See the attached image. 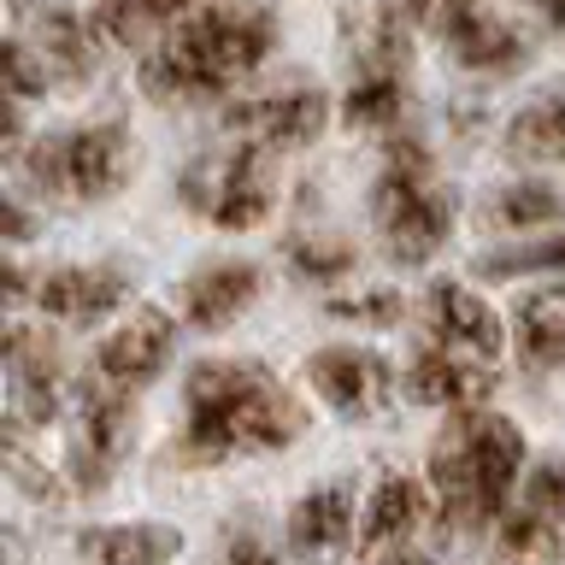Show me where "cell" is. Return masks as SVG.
I'll list each match as a JSON object with an SVG mask.
<instances>
[{"label":"cell","instance_id":"obj_12","mask_svg":"<svg viewBox=\"0 0 565 565\" xmlns=\"http://www.w3.org/2000/svg\"><path fill=\"white\" fill-rule=\"evenodd\" d=\"M300 377H307L318 406H330V413L348 418V424H371V418L388 413V401H401V365L388 360V353L365 348V342L312 348L307 365H300Z\"/></svg>","mask_w":565,"mask_h":565},{"label":"cell","instance_id":"obj_1","mask_svg":"<svg viewBox=\"0 0 565 565\" xmlns=\"http://www.w3.org/2000/svg\"><path fill=\"white\" fill-rule=\"evenodd\" d=\"M312 430L307 401L265 360H189L183 371V418L166 459L177 471H218L230 459L282 454Z\"/></svg>","mask_w":565,"mask_h":565},{"label":"cell","instance_id":"obj_18","mask_svg":"<svg viewBox=\"0 0 565 565\" xmlns=\"http://www.w3.org/2000/svg\"><path fill=\"white\" fill-rule=\"evenodd\" d=\"M265 300V271L254 259H201L177 282V318L194 335H224Z\"/></svg>","mask_w":565,"mask_h":565},{"label":"cell","instance_id":"obj_26","mask_svg":"<svg viewBox=\"0 0 565 565\" xmlns=\"http://www.w3.org/2000/svg\"><path fill=\"white\" fill-rule=\"evenodd\" d=\"M512 353L524 377H565V307L547 295H524L512 307Z\"/></svg>","mask_w":565,"mask_h":565},{"label":"cell","instance_id":"obj_2","mask_svg":"<svg viewBox=\"0 0 565 565\" xmlns=\"http://www.w3.org/2000/svg\"><path fill=\"white\" fill-rule=\"evenodd\" d=\"M271 53H277V12L254 7V0H230V7H206L159 35L136 60V83L159 106L230 100L247 77H259V65Z\"/></svg>","mask_w":565,"mask_h":565},{"label":"cell","instance_id":"obj_27","mask_svg":"<svg viewBox=\"0 0 565 565\" xmlns=\"http://www.w3.org/2000/svg\"><path fill=\"white\" fill-rule=\"evenodd\" d=\"M406 106H413V95H406V77H395V71H353L348 95H342V124L360 136H401L406 130Z\"/></svg>","mask_w":565,"mask_h":565},{"label":"cell","instance_id":"obj_4","mask_svg":"<svg viewBox=\"0 0 565 565\" xmlns=\"http://www.w3.org/2000/svg\"><path fill=\"white\" fill-rule=\"evenodd\" d=\"M371 224H377V247L395 271H424L448 254L459 230V194L441 183L424 136L401 130L383 141V166L371 177Z\"/></svg>","mask_w":565,"mask_h":565},{"label":"cell","instance_id":"obj_14","mask_svg":"<svg viewBox=\"0 0 565 565\" xmlns=\"http://www.w3.org/2000/svg\"><path fill=\"white\" fill-rule=\"evenodd\" d=\"M424 524H436V494L418 471L383 466L360 494V559L365 565H395L418 547Z\"/></svg>","mask_w":565,"mask_h":565},{"label":"cell","instance_id":"obj_6","mask_svg":"<svg viewBox=\"0 0 565 565\" xmlns=\"http://www.w3.org/2000/svg\"><path fill=\"white\" fill-rule=\"evenodd\" d=\"M277 159L247 148V141H230L218 153H201L177 171V201H183L194 218H206L224 236H247L277 212Z\"/></svg>","mask_w":565,"mask_h":565},{"label":"cell","instance_id":"obj_29","mask_svg":"<svg viewBox=\"0 0 565 565\" xmlns=\"http://www.w3.org/2000/svg\"><path fill=\"white\" fill-rule=\"evenodd\" d=\"M565 547V530H554L547 519H536L530 507L512 501V512L489 530V554L494 565H554Z\"/></svg>","mask_w":565,"mask_h":565},{"label":"cell","instance_id":"obj_17","mask_svg":"<svg viewBox=\"0 0 565 565\" xmlns=\"http://www.w3.org/2000/svg\"><path fill=\"white\" fill-rule=\"evenodd\" d=\"M282 547L300 565H342L360 554V494L353 483H312L282 512Z\"/></svg>","mask_w":565,"mask_h":565},{"label":"cell","instance_id":"obj_7","mask_svg":"<svg viewBox=\"0 0 565 565\" xmlns=\"http://www.w3.org/2000/svg\"><path fill=\"white\" fill-rule=\"evenodd\" d=\"M77 371L65 365L60 335L42 318H12L7 324V436H47L53 424L71 418Z\"/></svg>","mask_w":565,"mask_h":565},{"label":"cell","instance_id":"obj_35","mask_svg":"<svg viewBox=\"0 0 565 565\" xmlns=\"http://www.w3.org/2000/svg\"><path fill=\"white\" fill-rule=\"evenodd\" d=\"M530 7H536V18L547 30H565V0H530Z\"/></svg>","mask_w":565,"mask_h":565},{"label":"cell","instance_id":"obj_34","mask_svg":"<svg viewBox=\"0 0 565 565\" xmlns=\"http://www.w3.org/2000/svg\"><path fill=\"white\" fill-rule=\"evenodd\" d=\"M30 236H35V218H30V206H24V194H18V189H12V194H7V242H12V247H24Z\"/></svg>","mask_w":565,"mask_h":565},{"label":"cell","instance_id":"obj_13","mask_svg":"<svg viewBox=\"0 0 565 565\" xmlns=\"http://www.w3.org/2000/svg\"><path fill=\"white\" fill-rule=\"evenodd\" d=\"M418 324H424V342L430 348H448L477 365H501L512 348V312H501L477 282H459V277H441L424 289Z\"/></svg>","mask_w":565,"mask_h":565},{"label":"cell","instance_id":"obj_31","mask_svg":"<svg viewBox=\"0 0 565 565\" xmlns=\"http://www.w3.org/2000/svg\"><path fill=\"white\" fill-rule=\"evenodd\" d=\"M324 318L353 330H395L406 318V295L401 289H335L324 295Z\"/></svg>","mask_w":565,"mask_h":565},{"label":"cell","instance_id":"obj_8","mask_svg":"<svg viewBox=\"0 0 565 565\" xmlns=\"http://www.w3.org/2000/svg\"><path fill=\"white\" fill-rule=\"evenodd\" d=\"M130 448H136V401L88 383L77 371V395H71V418H65V459H60L65 489L77 501L106 494L118 483Z\"/></svg>","mask_w":565,"mask_h":565},{"label":"cell","instance_id":"obj_23","mask_svg":"<svg viewBox=\"0 0 565 565\" xmlns=\"http://www.w3.org/2000/svg\"><path fill=\"white\" fill-rule=\"evenodd\" d=\"M501 159L524 171H547L565 166V88H542L530 95L501 130Z\"/></svg>","mask_w":565,"mask_h":565},{"label":"cell","instance_id":"obj_22","mask_svg":"<svg viewBox=\"0 0 565 565\" xmlns=\"http://www.w3.org/2000/svg\"><path fill=\"white\" fill-rule=\"evenodd\" d=\"M206 7H230V0H100L88 12L100 47H141L148 53L166 30H177L183 18L206 12Z\"/></svg>","mask_w":565,"mask_h":565},{"label":"cell","instance_id":"obj_36","mask_svg":"<svg viewBox=\"0 0 565 565\" xmlns=\"http://www.w3.org/2000/svg\"><path fill=\"white\" fill-rule=\"evenodd\" d=\"M395 565H448V559H436V554H418V547H413V554H406V559H395Z\"/></svg>","mask_w":565,"mask_h":565},{"label":"cell","instance_id":"obj_30","mask_svg":"<svg viewBox=\"0 0 565 565\" xmlns=\"http://www.w3.org/2000/svg\"><path fill=\"white\" fill-rule=\"evenodd\" d=\"M206 565H289V559H282V542L265 530V519L242 512V519L218 524V542H212Z\"/></svg>","mask_w":565,"mask_h":565},{"label":"cell","instance_id":"obj_20","mask_svg":"<svg viewBox=\"0 0 565 565\" xmlns=\"http://www.w3.org/2000/svg\"><path fill=\"white\" fill-rule=\"evenodd\" d=\"M83 565H177L183 530L166 519H118V524H83L71 530Z\"/></svg>","mask_w":565,"mask_h":565},{"label":"cell","instance_id":"obj_16","mask_svg":"<svg viewBox=\"0 0 565 565\" xmlns=\"http://www.w3.org/2000/svg\"><path fill=\"white\" fill-rule=\"evenodd\" d=\"M501 395V365H477V360H459L448 348H430L418 342L413 360L401 365V401L418 406V413H477V406H494Z\"/></svg>","mask_w":565,"mask_h":565},{"label":"cell","instance_id":"obj_25","mask_svg":"<svg viewBox=\"0 0 565 565\" xmlns=\"http://www.w3.org/2000/svg\"><path fill=\"white\" fill-rule=\"evenodd\" d=\"M282 265H289L295 282L335 295L353 271H360V247L330 224H295L289 236H282Z\"/></svg>","mask_w":565,"mask_h":565},{"label":"cell","instance_id":"obj_5","mask_svg":"<svg viewBox=\"0 0 565 565\" xmlns=\"http://www.w3.org/2000/svg\"><path fill=\"white\" fill-rule=\"evenodd\" d=\"M7 166L18 194L65 201V206H106L136 177V136L124 118H88V124H65V130H42Z\"/></svg>","mask_w":565,"mask_h":565},{"label":"cell","instance_id":"obj_19","mask_svg":"<svg viewBox=\"0 0 565 565\" xmlns=\"http://www.w3.org/2000/svg\"><path fill=\"white\" fill-rule=\"evenodd\" d=\"M477 230L501 242H530L547 230H565V189L547 177H507L501 189H489L477 201Z\"/></svg>","mask_w":565,"mask_h":565},{"label":"cell","instance_id":"obj_10","mask_svg":"<svg viewBox=\"0 0 565 565\" xmlns=\"http://www.w3.org/2000/svg\"><path fill=\"white\" fill-rule=\"evenodd\" d=\"M218 124H224L230 141H247V148L282 159V153L312 148V141L330 130V95L318 83L295 77V83L259 88V95H236L218 113Z\"/></svg>","mask_w":565,"mask_h":565},{"label":"cell","instance_id":"obj_9","mask_svg":"<svg viewBox=\"0 0 565 565\" xmlns=\"http://www.w3.org/2000/svg\"><path fill=\"white\" fill-rule=\"evenodd\" d=\"M177 348H183V318H177L171 307H159V300H141V307H130L95 342L83 377L100 383V388H113V395H130L136 401L141 388H153L171 371Z\"/></svg>","mask_w":565,"mask_h":565},{"label":"cell","instance_id":"obj_3","mask_svg":"<svg viewBox=\"0 0 565 565\" xmlns=\"http://www.w3.org/2000/svg\"><path fill=\"white\" fill-rule=\"evenodd\" d=\"M530 471V441L519 418L477 406V413L441 418L424 454V483L436 494V530L448 536H489L512 512Z\"/></svg>","mask_w":565,"mask_h":565},{"label":"cell","instance_id":"obj_15","mask_svg":"<svg viewBox=\"0 0 565 565\" xmlns=\"http://www.w3.org/2000/svg\"><path fill=\"white\" fill-rule=\"evenodd\" d=\"M12 35L42 60L47 83L60 88H83L100 65L95 24L71 0H12Z\"/></svg>","mask_w":565,"mask_h":565},{"label":"cell","instance_id":"obj_32","mask_svg":"<svg viewBox=\"0 0 565 565\" xmlns=\"http://www.w3.org/2000/svg\"><path fill=\"white\" fill-rule=\"evenodd\" d=\"M519 507H530L536 519H547L554 530H565V454L530 459L524 489H519Z\"/></svg>","mask_w":565,"mask_h":565},{"label":"cell","instance_id":"obj_21","mask_svg":"<svg viewBox=\"0 0 565 565\" xmlns=\"http://www.w3.org/2000/svg\"><path fill=\"white\" fill-rule=\"evenodd\" d=\"M441 47H448V60L459 71H471V77H512V71H524V60H530L524 30L507 24V18L489 12V7L454 18V24L441 30Z\"/></svg>","mask_w":565,"mask_h":565},{"label":"cell","instance_id":"obj_24","mask_svg":"<svg viewBox=\"0 0 565 565\" xmlns=\"http://www.w3.org/2000/svg\"><path fill=\"white\" fill-rule=\"evenodd\" d=\"M413 18H406L401 0H377V7H360L348 18V53L353 71H395L406 77L413 65Z\"/></svg>","mask_w":565,"mask_h":565},{"label":"cell","instance_id":"obj_33","mask_svg":"<svg viewBox=\"0 0 565 565\" xmlns=\"http://www.w3.org/2000/svg\"><path fill=\"white\" fill-rule=\"evenodd\" d=\"M406 7V18H413V24H424V30H448L454 18H466V12H477L483 7V0H401Z\"/></svg>","mask_w":565,"mask_h":565},{"label":"cell","instance_id":"obj_11","mask_svg":"<svg viewBox=\"0 0 565 565\" xmlns=\"http://www.w3.org/2000/svg\"><path fill=\"white\" fill-rule=\"evenodd\" d=\"M130 307H136V277L118 259L47 265V271H35V289H30V318H42L53 330H100Z\"/></svg>","mask_w":565,"mask_h":565},{"label":"cell","instance_id":"obj_28","mask_svg":"<svg viewBox=\"0 0 565 565\" xmlns=\"http://www.w3.org/2000/svg\"><path fill=\"white\" fill-rule=\"evenodd\" d=\"M477 282H524V277H547V289L565 282V230H547V236L530 242H494L477 254L471 265Z\"/></svg>","mask_w":565,"mask_h":565}]
</instances>
